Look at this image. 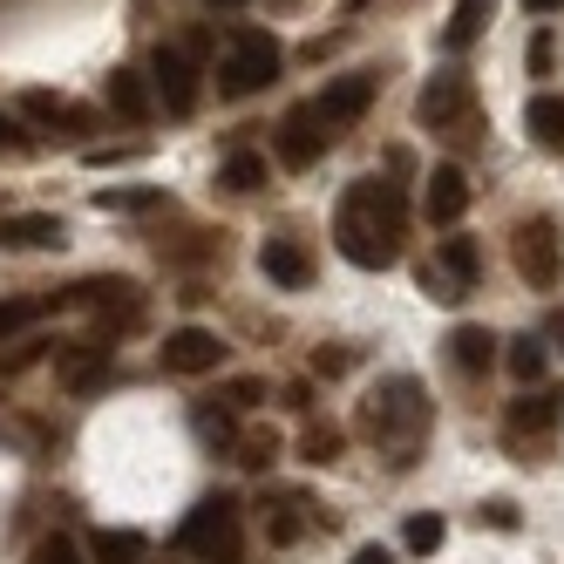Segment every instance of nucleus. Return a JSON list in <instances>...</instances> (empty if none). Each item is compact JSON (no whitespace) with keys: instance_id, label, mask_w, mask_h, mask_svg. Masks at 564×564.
I'll return each mask as SVG.
<instances>
[{"instance_id":"nucleus-1","label":"nucleus","mask_w":564,"mask_h":564,"mask_svg":"<svg viewBox=\"0 0 564 564\" xmlns=\"http://www.w3.org/2000/svg\"><path fill=\"white\" fill-rule=\"evenodd\" d=\"M401 231H409V197L388 177H354L334 205V246L360 272H388L401 259Z\"/></svg>"},{"instance_id":"nucleus-2","label":"nucleus","mask_w":564,"mask_h":564,"mask_svg":"<svg viewBox=\"0 0 564 564\" xmlns=\"http://www.w3.org/2000/svg\"><path fill=\"white\" fill-rule=\"evenodd\" d=\"M360 435L375 442V449L394 456V469H409L415 449H422V435H429V394L415 375H388L375 381L368 394H360Z\"/></svg>"},{"instance_id":"nucleus-3","label":"nucleus","mask_w":564,"mask_h":564,"mask_svg":"<svg viewBox=\"0 0 564 564\" xmlns=\"http://www.w3.org/2000/svg\"><path fill=\"white\" fill-rule=\"evenodd\" d=\"M279 68H286V48H279V34L265 28H231L225 34V55H218V96H259L265 83H279Z\"/></svg>"},{"instance_id":"nucleus-4","label":"nucleus","mask_w":564,"mask_h":564,"mask_svg":"<svg viewBox=\"0 0 564 564\" xmlns=\"http://www.w3.org/2000/svg\"><path fill=\"white\" fill-rule=\"evenodd\" d=\"M415 123L435 130V137H449V143H476V83L463 68L429 75L422 96H415Z\"/></svg>"},{"instance_id":"nucleus-5","label":"nucleus","mask_w":564,"mask_h":564,"mask_svg":"<svg viewBox=\"0 0 564 564\" xmlns=\"http://www.w3.org/2000/svg\"><path fill=\"white\" fill-rule=\"evenodd\" d=\"M557 422H564V388L557 381H544V388H523L510 409H503V442L523 456V463H538L544 449H551V435H557Z\"/></svg>"},{"instance_id":"nucleus-6","label":"nucleus","mask_w":564,"mask_h":564,"mask_svg":"<svg viewBox=\"0 0 564 564\" xmlns=\"http://www.w3.org/2000/svg\"><path fill=\"white\" fill-rule=\"evenodd\" d=\"M238 531H246L238 503H231V497H205V503L184 517L177 551H184V557H197V564H238Z\"/></svg>"},{"instance_id":"nucleus-7","label":"nucleus","mask_w":564,"mask_h":564,"mask_svg":"<svg viewBox=\"0 0 564 564\" xmlns=\"http://www.w3.org/2000/svg\"><path fill=\"white\" fill-rule=\"evenodd\" d=\"M476 279H482V252H476V238L449 231V238H435V259L422 265V293L442 300V306H463L476 293Z\"/></svg>"},{"instance_id":"nucleus-8","label":"nucleus","mask_w":564,"mask_h":564,"mask_svg":"<svg viewBox=\"0 0 564 564\" xmlns=\"http://www.w3.org/2000/svg\"><path fill=\"white\" fill-rule=\"evenodd\" d=\"M510 259H517V279L531 293H557L564 279V246H557V225L551 218H523L510 231Z\"/></svg>"},{"instance_id":"nucleus-9","label":"nucleus","mask_w":564,"mask_h":564,"mask_svg":"<svg viewBox=\"0 0 564 564\" xmlns=\"http://www.w3.org/2000/svg\"><path fill=\"white\" fill-rule=\"evenodd\" d=\"M375 89H381V75L375 68H354V75H334L327 89L313 96V116H319V130H327L334 143L360 123V116H368V102H375Z\"/></svg>"},{"instance_id":"nucleus-10","label":"nucleus","mask_w":564,"mask_h":564,"mask_svg":"<svg viewBox=\"0 0 564 564\" xmlns=\"http://www.w3.org/2000/svg\"><path fill=\"white\" fill-rule=\"evenodd\" d=\"M62 300L89 306L102 327H137V319H143V286H137V279H83V286H68Z\"/></svg>"},{"instance_id":"nucleus-11","label":"nucleus","mask_w":564,"mask_h":564,"mask_svg":"<svg viewBox=\"0 0 564 564\" xmlns=\"http://www.w3.org/2000/svg\"><path fill=\"white\" fill-rule=\"evenodd\" d=\"M327 130H319V116H313V102H293L286 116H279V130H272V150H279V164L286 171H313L319 156H327Z\"/></svg>"},{"instance_id":"nucleus-12","label":"nucleus","mask_w":564,"mask_h":564,"mask_svg":"<svg viewBox=\"0 0 564 564\" xmlns=\"http://www.w3.org/2000/svg\"><path fill=\"white\" fill-rule=\"evenodd\" d=\"M109 360H116V347L102 334H89V340H55V381L68 394H89V388L109 381Z\"/></svg>"},{"instance_id":"nucleus-13","label":"nucleus","mask_w":564,"mask_h":564,"mask_svg":"<svg viewBox=\"0 0 564 564\" xmlns=\"http://www.w3.org/2000/svg\"><path fill=\"white\" fill-rule=\"evenodd\" d=\"M313 523H319V510H313L306 490H265V497H259V531H265V544H279V551L300 544Z\"/></svg>"},{"instance_id":"nucleus-14","label":"nucleus","mask_w":564,"mask_h":564,"mask_svg":"<svg viewBox=\"0 0 564 564\" xmlns=\"http://www.w3.org/2000/svg\"><path fill=\"white\" fill-rule=\"evenodd\" d=\"M150 83H156V102H164L171 116H191V109H197V62H191L184 48H164V42H156Z\"/></svg>"},{"instance_id":"nucleus-15","label":"nucleus","mask_w":564,"mask_h":564,"mask_svg":"<svg viewBox=\"0 0 564 564\" xmlns=\"http://www.w3.org/2000/svg\"><path fill=\"white\" fill-rule=\"evenodd\" d=\"M259 272L272 279L279 293H306L319 265H313V246H306V238L286 231V238H265V246H259Z\"/></svg>"},{"instance_id":"nucleus-16","label":"nucleus","mask_w":564,"mask_h":564,"mask_svg":"<svg viewBox=\"0 0 564 564\" xmlns=\"http://www.w3.org/2000/svg\"><path fill=\"white\" fill-rule=\"evenodd\" d=\"M463 212H469V177H463L456 164H435V171L422 177V218H429L435 231H456Z\"/></svg>"},{"instance_id":"nucleus-17","label":"nucleus","mask_w":564,"mask_h":564,"mask_svg":"<svg viewBox=\"0 0 564 564\" xmlns=\"http://www.w3.org/2000/svg\"><path fill=\"white\" fill-rule=\"evenodd\" d=\"M156 360H164V375H212L225 360V340L212 327H177V334H164Z\"/></svg>"},{"instance_id":"nucleus-18","label":"nucleus","mask_w":564,"mask_h":564,"mask_svg":"<svg viewBox=\"0 0 564 564\" xmlns=\"http://www.w3.org/2000/svg\"><path fill=\"white\" fill-rule=\"evenodd\" d=\"M21 116H28L34 130H48V137H89V130H96V109L68 102V96H55V89H28V96H21Z\"/></svg>"},{"instance_id":"nucleus-19","label":"nucleus","mask_w":564,"mask_h":564,"mask_svg":"<svg viewBox=\"0 0 564 564\" xmlns=\"http://www.w3.org/2000/svg\"><path fill=\"white\" fill-rule=\"evenodd\" d=\"M62 238H68V225L55 212H8L0 218V252H48Z\"/></svg>"},{"instance_id":"nucleus-20","label":"nucleus","mask_w":564,"mask_h":564,"mask_svg":"<svg viewBox=\"0 0 564 564\" xmlns=\"http://www.w3.org/2000/svg\"><path fill=\"white\" fill-rule=\"evenodd\" d=\"M490 14H497V0H456V8H449V28H442V48H449V55L476 48L482 28H490Z\"/></svg>"},{"instance_id":"nucleus-21","label":"nucleus","mask_w":564,"mask_h":564,"mask_svg":"<svg viewBox=\"0 0 564 564\" xmlns=\"http://www.w3.org/2000/svg\"><path fill=\"white\" fill-rule=\"evenodd\" d=\"M102 102L123 116V123H150V89H143V75H137V68H109Z\"/></svg>"},{"instance_id":"nucleus-22","label":"nucleus","mask_w":564,"mask_h":564,"mask_svg":"<svg viewBox=\"0 0 564 564\" xmlns=\"http://www.w3.org/2000/svg\"><path fill=\"white\" fill-rule=\"evenodd\" d=\"M523 130H531L538 150H557V156H564V96H531V109H523Z\"/></svg>"},{"instance_id":"nucleus-23","label":"nucleus","mask_w":564,"mask_h":564,"mask_svg":"<svg viewBox=\"0 0 564 564\" xmlns=\"http://www.w3.org/2000/svg\"><path fill=\"white\" fill-rule=\"evenodd\" d=\"M449 360H456L463 375H490V360H497L490 327H456V334H449Z\"/></svg>"},{"instance_id":"nucleus-24","label":"nucleus","mask_w":564,"mask_h":564,"mask_svg":"<svg viewBox=\"0 0 564 564\" xmlns=\"http://www.w3.org/2000/svg\"><path fill=\"white\" fill-rule=\"evenodd\" d=\"M265 177H272V171H265V156H259V150H231V156H225V171H218V184L238 191V197L265 191Z\"/></svg>"},{"instance_id":"nucleus-25","label":"nucleus","mask_w":564,"mask_h":564,"mask_svg":"<svg viewBox=\"0 0 564 564\" xmlns=\"http://www.w3.org/2000/svg\"><path fill=\"white\" fill-rule=\"evenodd\" d=\"M503 368H510L523 388H538V381H544V340H538V334H517V340H503Z\"/></svg>"},{"instance_id":"nucleus-26","label":"nucleus","mask_w":564,"mask_h":564,"mask_svg":"<svg viewBox=\"0 0 564 564\" xmlns=\"http://www.w3.org/2000/svg\"><path fill=\"white\" fill-rule=\"evenodd\" d=\"M89 557H96V564H143L150 544H143V531H96Z\"/></svg>"},{"instance_id":"nucleus-27","label":"nucleus","mask_w":564,"mask_h":564,"mask_svg":"<svg viewBox=\"0 0 564 564\" xmlns=\"http://www.w3.org/2000/svg\"><path fill=\"white\" fill-rule=\"evenodd\" d=\"M340 449H347V435H340L334 422H306V429H300V456H306V463H340Z\"/></svg>"},{"instance_id":"nucleus-28","label":"nucleus","mask_w":564,"mask_h":564,"mask_svg":"<svg viewBox=\"0 0 564 564\" xmlns=\"http://www.w3.org/2000/svg\"><path fill=\"white\" fill-rule=\"evenodd\" d=\"M265 394H272V388H265L259 375H238V381H225V388H218V409H225V415H252Z\"/></svg>"},{"instance_id":"nucleus-29","label":"nucleus","mask_w":564,"mask_h":564,"mask_svg":"<svg viewBox=\"0 0 564 564\" xmlns=\"http://www.w3.org/2000/svg\"><path fill=\"white\" fill-rule=\"evenodd\" d=\"M442 538H449V523H442V517H409V531H401V544H409L415 557L442 551Z\"/></svg>"},{"instance_id":"nucleus-30","label":"nucleus","mask_w":564,"mask_h":564,"mask_svg":"<svg viewBox=\"0 0 564 564\" xmlns=\"http://www.w3.org/2000/svg\"><path fill=\"white\" fill-rule=\"evenodd\" d=\"M164 191H96V212H156Z\"/></svg>"},{"instance_id":"nucleus-31","label":"nucleus","mask_w":564,"mask_h":564,"mask_svg":"<svg viewBox=\"0 0 564 564\" xmlns=\"http://www.w3.org/2000/svg\"><path fill=\"white\" fill-rule=\"evenodd\" d=\"M279 456V435L272 429H252V435H238V463H246V469H265Z\"/></svg>"},{"instance_id":"nucleus-32","label":"nucleus","mask_w":564,"mask_h":564,"mask_svg":"<svg viewBox=\"0 0 564 564\" xmlns=\"http://www.w3.org/2000/svg\"><path fill=\"white\" fill-rule=\"evenodd\" d=\"M34 313H42V300H0V347H8L21 327H34Z\"/></svg>"},{"instance_id":"nucleus-33","label":"nucleus","mask_w":564,"mask_h":564,"mask_svg":"<svg viewBox=\"0 0 564 564\" xmlns=\"http://www.w3.org/2000/svg\"><path fill=\"white\" fill-rule=\"evenodd\" d=\"M34 564H83V551H75V544L55 531V538H42V544H34Z\"/></svg>"},{"instance_id":"nucleus-34","label":"nucleus","mask_w":564,"mask_h":564,"mask_svg":"<svg viewBox=\"0 0 564 564\" xmlns=\"http://www.w3.org/2000/svg\"><path fill=\"white\" fill-rule=\"evenodd\" d=\"M231 422H238V415L212 409V401H205V409H197V435H212V442H225V435H231Z\"/></svg>"},{"instance_id":"nucleus-35","label":"nucleus","mask_w":564,"mask_h":564,"mask_svg":"<svg viewBox=\"0 0 564 564\" xmlns=\"http://www.w3.org/2000/svg\"><path fill=\"white\" fill-rule=\"evenodd\" d=\"M476 517H482V523H497V531H517V523H523V517H517V503H510V497H497V503H482V510H476Z\"/></svg>"},{"instance_id":"nucleus-36","label":"nucleus","mask_w":564,"mask_h":564,"mask_svg":"<svg viewBox=\"0 0 564 564\" xmlns=\"http://www.w3.org/2000/svg\"><path fill=\"white\" fill-rule=\"evenodd\" d=\"M347 368H354V354H347V347H334V354L319 347V354H313V375H327V381H334V375H347Z\"/></svg>"},{"instance_id":"nucleus-37","label":"nucleus","mask_w":564,"mask_h":564,"mask_svg":"<svg viewBox=\"0 0 564 564\" xmlns=\"http://www.w3.org/2000/svg\"><path fill=\"white\" fill-rule=\"evenodd\" d=\"M48 347H55V340H21V347H14L8 360H0V368H8V375H14V368H34V360H42Z\"/></svg>"},{"instance_id":"nucleus-38","label":"nucleus","mask_w":564,"mask_h":564,"mask_svg":"<svg viewBox=\"0 0 564 564\" xmlns=\"http://www.w3.org/2000/svg\"><path fill=\"white\" fill-rule=\"evenodd\" d=\"M0 150H28V130H14L8 109H0Z\"/></svg>"},{"instance_id":"nucleus-39","label":"nucleus","mask_w":564,"mask_h":564,"mask_svg":"<svg viewBox=\"0 0 564 564\" xmlns=\"http://www.w3.org/2000/svg\"><path fill=\"white\" fill-rule=\"evenodd\" d=\"M551 68V34H531V75Z\"/></svg>"},{"instance_id":"nucleus-40","label":"nucleus","mask_w":564,"mask_h":564,"mask_svg":"<svg viewBox=\"0 0 564 564\" xmlns=\"http://www.w3.org/2000/svg\"><path fill=\"white\" fill-rule=\"evenodd\" d=\"M354 564H394V551H381V544H360V551H354Z\"/></svg>"},{"instance_id":"nucleus-41","label":"nucleus","mask_w":564,"mask_h":564,"mask_svg":"<svg viewBox=\"0 0 564 564\" xmlns=\"http://www.w3.org/2000/svg\"><path fill=\"white\" fill-rule=\"evenodd\" d=\"M551 347L564 354V306H551Z\"/></svg>"},{"instance_id":"nucleus-42","label":"nucleus","mask_w":564,"mask_h":564,"mask_svg":"<svg viewBox=\"0 0 564 564\" xmlns=\"http://www.w3.org/2000/svg\"><path fill=\"white\" fill-rule=\"evenodd\" d=\"M523 8H531V14H557V8H564V0H523Z\"/></svg>"},{"instance_id":"nucleus-43","label":"nucleus","mask_w":564,"mask_h":564,"mask_svg":"<svg viewBox=\"0 0 564 564\" xmlns=\"http://www.w3.org/2000/svg\"><path fill=\"white\" fill-rule=\"evenodd\" d=\"M340 8H347V14H360V8H368V0H340Z\"/></svg>"},{"instance_id":"nucleus-44","label":"nucleus","mask_w":564,"mask_h":564,"mask_svg":"<svg viewBox=\"0 0 564 564\" xmlns=\"http://www.w3.org/2000/svg\"><path fill=\"white\" fill-rule=\"evenodd\" d=\"M212 8H238V0H212Z\"/></svg>"},{"instance_id":"nucleus-45","label":"nucleus","mask_w":564,"mask_h":564,"mask_svg":"<svg viewBox=\"0 0 564 564\" xmlns=\"http://www.w3.org/2000/svg\"><path fill=\"white\" fill-rule=\"evenodd\" d=\"M143 564H150V557H143Z\"/></svg>"}]
</instances>
